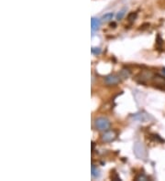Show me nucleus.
I'll use <instances>...</instances> for the list:
<instances>
[{"instance_id":"nucleus-10","label":"nucleus","mask_w":165,"mask_h":181,"mask_svg":"<svg viewBox=\"0 0 165 181\" xmlns=\"http://www.w3.org/2000/svg\"><path fill=\"white\" fill-rule=\"evenodd\" d=\"M126 11H127V8H123L121 9L117 14H116V20H122V18L125 16L126 15Z\"/></svg>"},{"instance_id":"nucleus-15","label":"nucleus","mask_w":165,"mask_h":181,"mask_svg":"<svg viewBox=\"0 0 165 181\" xmlns=\"http://www.w3.org/2000/svg\"><path fill=\"white\" fill-rule=\"evenodd\" d=\"M110 26H111V27L113 26V28H116V23H111V24H110Z\"/></svg>"},{"instance_id":"nucleus-9","label":"nucleus","mask_w":165,"mask_h":181,"mask_svg":"<svg viewBox=\"0 0 165 181\" xmlns=\"http://www.w3.org/2000/svg\"><path fill=\"white\" fill-rule=\"evenodd\" d=\"M113 16H114L113 13H106V14H105L104 16H102V20L105 21V22H108V21L112 20Z\"/></svg>"},{"instance_id":"nucleus-12","label":"nucleus","mask_w":165,"mask_h":181,"mask_svg":"<svg viewBox=\"0 0 165 181\" xmlns=\"http://www.w3.org/2000/svg\"><path fill=\"white\" fill-rule=\"evenodd\" d=\"M130 71H127L126 70H123L122 71H121V73H120V77L121 78H123V79H127L129 76H130Z\"/></svg>"},{"instance_id":"nucleus-3","label":"nucleus","mask_w":165,"mask_h":181,"mask_svg":"<svg viewBox=\"0 0 165 181\" xmlns=\"http://www.w3.org/2000/svg\"><path fill=\"white\" fill-rule=\"evenodd\" d=\"M120 81H121V77H120V75H117V74H109L106 77H105V79H104L105 83L108 86L116 85L120 82Z\"/></svg>"},{"instance_id":"nucleus-4","label":"nucleus","mask_w":165,"mask_h":181,"mask_svg":"<svg viewBox=\"0 0 165 181\" xmlns=\"http://www.w3.org/2000/svg\"><path fill=\"white\" fill-rule=\"evenodd\" d=\"M117 134L114 130H107L102 134V141L105 143H111L115 141Z\"/></svg>"},{"instance_id":"nucleus-1","label":"nucleus","mask_w":165,"mask_h":181,"mask_svg":"<svg viewBox=\"0 0 165 181\" xmlns=\"http://www.w3.org/2000/svg\"><path fill=\"white\" fill-rule=\"evenodd\" d=\"M95 125L97 127V129L99 131H107L110 126H111V123L110 121L106 118V117H98L95 120Z\"/></svg>"},{"instance_id":"nucleus-14","label":"nucleus","mask_w":165,"mask_h":181,"mask_svg":"<svg viewBox=\"0 0 165 181\" xmlns=\"http://www.w3.org/2000/svg\"><path fill=\"white\" fill-rule=\"evenodd\" d=\"M91 51H92V53L95 54V55H99V54L101 53V49H100L99 47H93V48L91 49Z\"/></svg>"},{"instance_id":"nucleus-5","label":"nucleus","mask_w":165,"mask_h":181,"mask_svg":"<svg viewBox=\"0 0 165 181\" xmlns=\"http://www.w3.org/2000/svg\"><path fill=\"white\" fill-rule=\"evenodd\" d=\"M149 115H148L147 113H139L133 116V118L135 120H138L139 122H148L149 119Z\"/></svg>"},{"instance_id":"nucleus-11","label":"nucleus","mask_w":165,"mask_h":181,"mask_svg":"<svg viewBox=\"0 0 165 181\" xmlns=\"http://www.w3.org/2000/svg\"><path fill=\"white\" fill-rule=\"evenodd\" d=\"M148 177H146L145 175H143V174H139V175H138L137 177H136V179H135V180L136 181H145V180H148Z\"/></svg>"},{"instance_id":"nucleus-7","label":"nucleus","mask_w":165,"mask_h":181,"mask_svg":"<svg viewBox=\"0 0 165 181\" xmlns=\"http://www.w3.org/2000/svg\"><path fill=\"white\" fill-rule=\"evenodd\" d=\"M154 83L156 85H161V86H165V77H163L159 74L153 76Z\"/></svg>"},{"instance_id":"nucleus-16","label":"nucleus","mask_w":165,"mask_h":181,"mask_svg":"<svg viewBox=\"0 0 165 181\" xmlns=\"http://www.w3.org/2000/svg\"><path fill=\"white\" fill-rule=\"evenodd\" d=\"M163 73L165 74V68H163Z\"/></svg>"},{"instance_id":"nucleus-2","label":"nucleus","mask_w":165,"mask_h":181,"mask_svg":"<svg viewBox=\"0 0 165 181\" xmlns=\"http://www.w3.org/2000/svg\"><path fill=\"white\" fill-rule=\"evenodd\" d=\"M133 150H134L135 156L138 158L146 160V158H147V151H146V149L144 147V146L140 142H136L135 143Z\"/></svg>"},{"instance_id":"nucleus-8","label":"nucleus","mask_w":165,"mask_h":181,"mask_svg":"<svg viewBox=\"0 0 165 181\" xmlns=\"http://www.w3.org/2000/svg\"><path fill=\"white\" fill-rule=\"evenodd\" d=\"M92 177L94 179H97V178L100 177V171H99V169L97 167L95 166V165H92Z\"/></svg>"},{"instance_id":"nucleus-6","label":"nucleus","mask_w":165,"mask_h":181,"mask_svg":"<svg viewBox=\"0 0 165 181\" xmlns=\"http://www.w3.org/2000/svg\"><path fill=\"white\" fill-rule=\"evenodd\" d=\"M101 26V21L99 18L97 17H92L91 19V28H92V30H97Z\"/></svg>"},{"instance_id":"nucleus-13","label":"nucleus","mask_w":165,"mask_h":181,"mask_svg":"<svg viewBox=\"0 0 165 181\" xmlns=\"http://www.w3.org/2000/svg\"><path fill=\"white\" fill-rule=\"evenodd\" d=\"M136 18H137V13H136V12H131V13H130L129 16H128V19H129L130 21H134Z\"/></svg>"}]
</instances>
